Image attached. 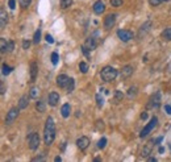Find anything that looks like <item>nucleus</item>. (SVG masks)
Segmentation results:
<instances>
[{
  "instance_id": "obj_1",
  "label": "nucleus",
  "mask_w": 171,
  "mask_h": 162,
  "mask_svg": "<svg viewBox=\"0 0 171 162\" xmlns=\"http://www.w3.org/2000/svg\"><path fill=\"white\" fill-rule=\"evenodd\" d=\"M55 138V124L53 117H47L46 119V124H45V129H44V141L47 146L51 145L53 141Z\"/></svg>"
},
{
  "instance_id": "obj_2",
  "label": "nucleus",
  "mask_w": 171,
  "mask_h": 162,
  "mask_svg": "<svg viewBox=\"0 0 171 162\" xmlns=\"http://www.w3.org/2000/svg\"><path fill=\"white\" fill-rule=\"evenodd\" d=\"M117 70L113 69L112 66H105L104 69L101 70V73H100V77H101V79L104 80V82H112V80H115V78L117 77Z\"/></svg>"
},
{
  "instance_id": "obj_3",
  "label": "nucleus",
  "mask_w": 171,
  "mask_h": 162,
  "mask_svg": "<svg viewBox=\"0 0 171 162\" xmlns=\"http://www.w3.org/2000/svg\"><path fill=\"white\" fill-rule=\"evenodd\" d=\"M157 125H158V119L155 116H153L151 120H150V123H147L146 127H145L144 129L141 130V133H139V137H141V138L146 137V136L149 135V133L151 132L153 129H155V128H157Z\"/></svg>"
},
{
  "instance_id": "obj_4",
  "label": "nucleus",
  "mask_w": 171,
  "mask_h": 162,
  "mask_svg": "<svg viewBox=\"0 0 171 162\" xmlns=\"http://www.w3.org/2000/svg\"><path fill=\"white\" fill-rule=\"evenodd\" d=\"M97 46V33H94V35H91L88 38H87L86 44H84V48L88 49L89 51L95 50Z\"/></svg>"
},
{
  "instance_id": "obj_5",
  "label": "nucleus",
  "mask_w": 171,
  "mask_h": 162,
  "mask_svg": "<svg viewBox=\"0 0 171 162\" xmlns=\"http://www.w3.org/2000/svg\"><path fill=\"white\" fill-rule=\"evenodd\" d=\"M18 111H20V108H11L9 112L7 113V117H5V124H8V125L12 124V123L17 119Z\"/></svg>"
},
{
  "instance_id": "obj_6",
  "label": "nucleus",
  "mask_w": 171,
  "mask_h": 162,
  "mask_svg": "<svg viewBox=\"0 0 171 162\" xmlns=\"http://www.w3.org/2000/svg\"><path fill=\"white\" fill-rule=\"evenodd\" d=\"M117 36H118V38H120L121 41H124V42H128L129 40L133 38V33H132L130 30H126V29L117 30Z\"/></svg>"
},
{
  "instance_id": "obj_7",
  "label": "nucleus",
  "mask_w": 171,
  "mask_h": 162,
  "mask_svg": "<svg viewBox=\"0 0 171 162\" xmlns=\"http://www.w3.org/2000/svg\"><path fill=\"white\" fill-rule=\"evenodd\" d=\"M38 145H39L38 133H32V135L29 136V148H30L32 150H36V149L38 148Z\"/></svg>"
},
{
  "instance_id": "obj_8",
  "label": "nucleus",
  "mask_w": 171,
  "mask_h": 162,
  "mask_svg": "<svg viewBox=\"0 0 171 162\" xmlns=\"http://www.w3.org/2000/svg\"><path fill=\"white\" fill-rule=\"evenodd\" d=\"M160 104V92H155L154 95L151 96L150 99V103H149V108H155L157 109Z\"/></svg>"
},
{
  "instance_id": "obj_9",
  "label": "nucleus",
  "mask_w": 171,
  "mask_h": 162,
  "mask_svg": "<svg viewBox=\"0 0 171 162\" xmlns=\"http://www.w3.org/2000/svg\"><path fill=\"white\" fill-rule=\"evenodd\" d=\"M76 145H78L79 149L84 150V149H87L89 145V138L87 137V136H82V137H79L78 140H76Z\"/></svg>"
},
{
  "instance_id": "obj_10",
  "label": "nucleus",
  "mask_w": 171,
  "mask_h": 162,
  "mask_svg": "<svg viewBox=\"0 0 171 162\" xmlns=\"http://www.w3.org/2000/svg\"><path fill=\"white\" fill-rule=\"evenodd\" d=\"M115 23H116V15L115 13L108 15V16L105 17V20H104V28L105 29H110V28L115 25Z\"/></svg>"
},
{
  "instance_id": "obj_11",
  "label": "nucleus",
  "mask_w": 171,
  "mask_h": 162,
  "mask_svg": "<svg viewBox=\"0 0 171 162\" xmlns=\"http://www.w3.org/2000/svg\"><path fill=\"white\" fill-rule=\"evenodd\" d=\"M154 144H155V141H154V140H150L149 142H147L146 145H145V148L142 149V154H141V156L144 157V158H145V157H149L150 154H151L153 145H154Z\"/></svg>"
},
{
  "instance_id": "obj_12",
  "label": "nucleus",
  "mask_w": 171,
  "mask_h": 162,
  "mask_svg": "<svg viewBox=\"0 0 171 162\" xmlns=\"http://www.w3.org/2000/svg\"><path fill=\"white\" fill-rule=\"evenodd\" d=\"M68 79H70V78H68L67 75H65V74L58 75L57 77V85L59 86V87H62V88H66V86H67V83H68Z\"/></svg>"
},
{
  "instance_id": "obj_13",
  "label": "nucleus",
  "mask_w": 171,
  "mask_h": 162,
  "mask_svg": "<svg viewBox=\"0 0 171 162\" xmlns=\"http://www.w3.org/2000/svg\"><path fill=\"white\" fill-rule=\"evenodd\" d=\"M7 23H8V15H7V12H5V9L1 8L0 9V28L4 29V28L7 27Z\"/></svg>"
},
{
  "instance_id": "obj_14",
  "label": "nucleus",
  "mask_w": 171,
  "mask_h": 162,
  "mask_svg": "<svg viewBox=\"0 0 171 162\" xmlns=\"http://www.w3.org/2000/svg\"><path fill=\"white\" fill-rule=\"evenodd\" d=\"M133 71H134L133 66H130V65H126V66L122 67L120 75H121V78H128V77H130V75L133 74Z\"/></svg>"
},
{
  "instance_id": "obj_15",
  "label": "nucleus",
  "mask_w": 171,
  "mask_h": 162,
  "mask_svg": "<svg viewBox=\"0 0 171 162\" xmlns=\"http://www.w3.org/2000/svg\"><path fill=\"white\" fill-rule=\"evenodd\" d=\"M104 11H105V6H104V3H103L101 0H99V1H96V3L94 4V12L95 13L100 15V13H103Z\"/></svg>"
},
{
  "instance_id": "obj_16",
  "label": "nucleus",
  "mask_w": 171,
  "mask_h": 162,
  "mask_svg": "<svg viewBox=\"0 0 171 162\" xmlns=\"http://www.w3.org/2000/svg\"><path fill=\"white\" fill-rule=\"evenodd\" d=\"M49 104L51 107H54V106H57L58 104V101H59V95H58L57 92H50L49 94Z\"/></svg>"
},
{
  "instance_id": "obj_17",
  "label": "nucleus",
  "mask_w": 171,
  "mask_h": 162,
  "mask_svg": "<svg viewBox=\"0 0 171 162\" xmlns=\"http://www.w3.org/2000/svg\"><path fill=\"white\" fill-rule=\"evenodd\" d=\"M37 73H38V66H37L36 62H32L30 63V82H34V80H36Z\"/></svg>"
},
{
  "instance_id": "obj_18",
  "label": "nucleus",
  "mask_w": 171,
  "mask_h": 162,
  "mask_svg": "<svg viewBox=\"0 0 171 162\" xmlns=\"http://www.w3.org/2000/svg\"><path fill=\"white\" fill-rule=\"evenodd\" d=\"M150 27H151V23L150 21H147V23H145L144 25H142L141 28H139V32H138V37L139 38H142V36H145L147 32L150 30Z\"/></svg>"
},
{
  "instance_id": "obj_19",
  "label": "nucleus",
  "mask_w": 171,
  "mask_h": 162,
  "mask_svg": "<svg viewBox=\"0 0 171 162\" xmlns=\"http://www.w3.org/2000/svg\"><path fill=\"white\" fill-rule=\"evenodd\" d=\"M70 111H71V107H70V104H63L62 106V108H61V113H62V116L63 117H68L70 116Z\"/></svg>"
},
{
  "instance_id": "obj_20",
  "label": "nucleus",
  "mask_w": 171,
  "mask_h": 162,
  "mask_svg": "<svg viewBox=\"0 0 171 162\" xmlns=\"http://www.w3.org/2000/svg\"><path fill=\"white\" fill-rule=\"evenodd\" d=\"M28 104H29L28 96H26V95L21 96V98H20V101H18V108H20V109H25L26 107H28Z\"/></svg>"
},
{
  "instance_id": "obj_21",
  "label": "nucleus",
  "mask_w": 171,
  "mask_h": 162,
  "mask_svg": "<svg viewBox=\"0 0 171 162\" xmlns=\"http://www.w3.org/2000/svg\"><path fill=\"white\" fill-rule=\"evenodd\" d=\"M39 95V88L38 87H32L30 91H29V98L32 99H37Z\"/></svg>"
},
{
  "instance_id": "obj_22",
  "label": "nucleus",
  "mask_w": 171,
  "mask_h": 162,
  "mask_svg": "<svg viewBox=\"0 0 171 162\" xmlns=\"http://www.w3.org/2000/svg\"><path fill=\"white\" fill-rule=\"evenodd\" d=\"M162 38L166 41H171V28H166L162 32Z\"/></svg>"
},
{
  "instance_id": "obj_23",
  "label": "nucleus",
  "mask_w": 171,
  "mask_h": 162,
  "mask_svg": "<svg viewBox=\"0 0 171 162\" xmlns=\"http://www.w3.org/2000/svg\"><path fill=\"white\" fill-rule=\"evenodd\" d=\"M74 88H75V80H74L72 78H70L67 86H66V91H67V92H72Z\"/></svg>"
},
{
  "instance_id": "obj_24",
  "label": "nucleus",
  "mask_w": 171,
  "mask_h": 162,
  "mask_svg": "<svg viewBox=\"0 0 171 162\" xmlns=\"http://www.w3.org/2000/svg\"><path fill=\"white\" fill-rule=\"evenodd\" d=\"M36 108H37V111L38 112H45V109H46V106H45V101L44 100H38L37 101V104H36Z\"/></svg>"
},
{
  "instance_id": "obj_25",
  "label": "nucleus",
  "mask_w": 171,
  "mask_h": 162,
  "mask_svg": "<svg viewBox=\"0 0 171 162\" xmlns=\"http://www.w3.org/2000/svg\"><path fill=\"white\" fill-rule=\"evenodd\" d=\"M137 91H138V88L136 87V86H133V87H130L129 88V91H128V98H134V96L137 95Z\"/></svg>"
},
{
  "instance_id": "obj_26",
  "label": "nucleus",
  "mask_w": 171,
  "mask_h": 162,
  "mask_svg": "<svg viewBox=\"0 0 171 162\" xmlns=\"http://www.w3.org/2000/svg\"><path fill=\"white\" fill-rule=\"evenodd\" d=\"M39 40H41V29H37L36 33H34V37H33V44H38Z\"/></svg>"
},
{
  "instance_id": "obj_27",
  "label": "nucleus",
  "mask_w": 171,
  "mask_h": 162,
  "mask_svg": "<svg viewBox=\"0 0 171 162\" xmlns=\"http://www.w3.org/2000/svg\"><path fill=\"white\" fill-rule=\"evenodd\" d=\"M13 49H15V42L11 41V40L7 41V48H5V51H7V53H11Z\"/></svg>"
},
{
  "instance_id": "obj_28",
  "label": "nucleus",
  "mask_w": 171,
  "mask_h": 162,
  "mask_svg": "<svg viewBox=\"0 0 171 162\" xmlns=\"http://www.w3.org/2000/svg\"><path fill=\"white\" fill-rule=\"evenodd\" d=\"M124 98V95L121 94V91H115V103H118V101H121Z\"/></svg>"
},
{
  "instance_id": "obj_29",
  "label": "nucleus",
  "mask_w": 171,
  "mask_h": 162,
  "mask_svg": "<svg viewBox=\"0 0 171 162\" xmlns=\"http://www.w3.org/2000/svg\"><path fill=\"white\" fill-rule=\"evenodd\" d=\"M105 145H107V138H105V137H101V138L99 140V142H97V148H99V149H104Z\"/></svg>"
},
{
  "instance_id": "obj_30",
  "label": "nucleus",
  "mask_w": 171,
  "mask_h": 162,
  "mask_svg": "<svg viewBox=\"0 0 171 162\" xmlns=\"http://www.w3.org/2000/svg\"><path fill=\"white\" fill-rule=\"evenodd\" d=\"M71 3H72V0H61V7L63 9H66L71 6Z\"/></svg>"
},
{
  "instance_id": "obj_31",
  "label": "nucleus",
  "mask_w": 171,
  "mask_h": 162,
  "mask_svg": "<svg viewBox=\"0 0 171 162\" xmlns=\"http://www.w3.org/2000/svg\"><path fill=\"white\" fill-rule=\"evenodd\" d=\"M79 69H80V71L83 73V74H86V73L88 71V65H87L86 62H80V63H79Z\"/></svg>"
},
{
  "instance_id": "obj_32",
  "label": "nucleus",
  "mask_w": 171,
  "mask_h": 162,
  "mask_svg": "<svg viewBox=\"0 0 171 162\" xmlns=\"http://www.w3.org/2000/svg\"><path fill=\"white\" fill-rule=\"evenodd\" d=\"M1 69H3V75H8L11 71H12V67H9L8 65H5V63H3Z\"/></svg>"
},
{
  "instance_id": "obj_33",
  "label": "nucleus",
  "mask_w": 171,
  "mask_h": 162,
  "mask_svg": "<svg viewBox=\"0 0 171 162\" xmlns=\"http://www.w3.org/2000/svg\"><path fill=\"white\" fill-rule=\"evenodd\" d=\"M18 3H20V6L23 7V8H28V7L30 6L32 0H18Z\"/></svg>"
},
{
  "instance_id": "obj_34",
  "label": "nucleus",
  "mask_w": 171,
  "mask_h": 162,
  "mask_svg": "<svg viewBox=\"0 0 171 162\" xmlns=\"http://www.w3.org/2000/svg\"><path fill=\"white\" fill-rule=\"evenodd\" d=\"M5 48H7V41L5 38H0V49H1V53H5Z\"/></svg>"
},
{
  "instance_id": "obj_35",
  "label": "nucleus",
  "mask_w": 171,
  "mask_h": 162,
  "mask_svg": "<svg viewBox=\"0 0 171 162\" xmlns=\"http://www.w3.org/2000/svg\"><path fill=\"white\" fill-rule=\"evenodd\" d=\"M96 101H97V107H103V104H104V98H103L100 94H97L96 95Z\"/></svg>"
},
{
  "instance_id": "obj_36",
  "label": "nucleus",
  "mask_w": 171,
  "mask_h": 162,
  "mask_svg": "<svg viewBox=\"0 0 171 162\" xmlns=\"http://www.w3.org/2000/svg\"><path fill=\"white\" fill-rule=\"evenodd\" d=\"M58 58H59V57H58V53H55L54 51V53L51 54V63L54 65V66L58 63Z\"/></svg>"
},
{
  "instance_id": "obj_37",
  "label": "nucleus",
  "mask_w": 171,
  "mask_h": 162,
  "mask_svg": "<svg viewBox=\"0 0 171 162\" xmlns=\"http://www.w3.org/2000/svg\"><path fill=\"white\" fill-rule=\"evenodd\" d=\"M112 7H121L122 6V0H110Z\"/></svg>"
},
{
  "instance_id": "obj_38",
  "label": "nucleus",
  "mask_w": 171,
  "mask_h": 162,
  "mask_svg": "<svg viewBox=\"0 0 171 162\" xmlns=\"http://www.w3.org/2000/svg\"><path fill=\"white\" fill-rule=\"evenodd\" d=\"M162 1H163V0H149V3L151 4V6H154V7L155 6H159Z\"/></svg>"
},
{
  "instance_id": "obj_39",
  "label": "nucleus",
  "mask_w": 171,
  "mask_h": 162,
  "mask_svg": "<svg viewBox=\"0 0 171 162\" xmlns=\"http://www.w3.org/2000/svg\"><path fill=\"white\" fill-rule=\"evenodd\" d=\"M8 6H9L11 9H15L16 8V0H9V1H8Z\"/></svg>"
},
{
  "instance_id": "obj_40",
  "label": "nucleus",
  "mask_w": 171,
  "mask_h": 162,
  "mask_svg": "<svg viewBox=\"0 0 171 162\" xmlns=\"http://www.w3.org/2000/svg\"><path fill=\"white\" fill-rule=\"evenodd\" d=\"M165 111L167 115H171V106H168V104H166L165 106Z\"/></svg>"
},
{
  "instance_id": "obj_41",
  "label": "nucleus",
  "mask_w": 171,
  "mask_h": 162,
  "mask_svg": "<svg viewBox=\"0 0 171 162\" xmlns=\"http://www.w3.org/2000/svg\"><path fill=\"white\" fill-rule=\"evenodd\" d=\"M46 41H47L49 44H53V42H54V38H53L50 35H46Z\"/></svg>"
},
{
  "instance_id": "obj_42",
  "label": "nucleus",
  "mask_w": 171,
  "mask_h": 162,
  "mask_svg": "<svg viewBox=\"0 0 171 162\" xmlns=\"http://www.w3.org/2000/svg\"><path fill=\"white\" fill-rule=\"evenodd\" d=\"M29 45H30V42H29V41H26V40L23 41V48H24V49H28Z\"/></svg>"
},
{
  "instance_id": "obj_43",
  "label": "nucleus",
  "mask_w": 171,
  "mask_h": 162,
  "mask_svg": "<svg viewBox=\"0 0 171 162\" xmlns=\"http://www.w3.org/2000/svg\"><path fill=\"white\" fill-rule=\"evenodd\" d=\"M42 159H45V154L44 156H41V157H36V158H33V161L37 162V161H42Z\"/></svg>"
},
{
  "instance_id": "obj_44",
  "label": "nucleus",
  "mask_w": 171,
  "mask_h": 162,
  "mask_svg": "<svg viewBox=\"0 0 171 162\" xmlns=\"http://www.w3.org/2000/svg\"><path fill=\"white\" fill-rule=\"evenodd\" d=\"M0 92H1V95H4L5 94V86H4V83L1 82V91H0Z\"/></svg>"
},
{
  "instance_id": "obj_45",
  "label": "nucleus",
  "mask_w": 171,
  "mask_h": 162,
  "mask_svg": "<svg viewBox=\"0 0 171 162\" xmlns=\"http://www.w3.org/2000/svg\"><path fill=\"white\" fill-rule=\"evenodd\" d=\"M141 119H142V120L147 119V113H146V112H144V113H141Z\"/></svg>"
},
{
  "instance_id": "obj_46",
  "label": "nucleus",
  "mask_w": 171,
  "mask_h": 162,
  "mask_svg": "<svg viewBox=\"0 0 171 162\" xmlns=\"http://www.w3.org/2000/svg\"><path fill=\"white\" fill-rule=\"evenodd\" d=\"M54 161H55V162H61V161H62V158H61L59 156H57V157L54 158Z\"/></svg>"
},
{
  "instance_id": "obj_47",
  "label": "nucleus",
  "mask_w": 171,
  "mask_h": 162,
  "mask_svg": "<svg viewBox=\"0 0 171 162\" xmlns=\"http://www.w3.org/2000/svg\"><path fill=\"white\" fill-rule=\"evenodd\" d=\"M149 161H150V162H155V161H157V158H154V157H150Z\"/></svg>"
},
{
  "instance_id": "obj_48",
  "label": "nucleus",
  "mask_w": 171,
  "mask_h": 162,
  "mask_svg": "<svg viewBox=\"0 0 171 162\" xmlns=\"http://www.w3.org/2000/svg\"><path fill=\"white\" fill-rule=\"evenodd\" d=\"M163 151H165V148H163V146H160V148H159V153H163Z\"/></svg>"
},
{
  "instance_id": "obj_49",
  "label": "nucleus",
  "mask_w": 171,
  "mask_h": 162,
  "mask_svg": "<svg viewBox=\"0 0 171 162\" xmlns=\"http://www.w3.org/2000/svg\"><path fill=\"white\" fill-rule=\"evenodd\" d=\"M165 1H168V0H165Z\"/></svg>"
}]
</instances>
